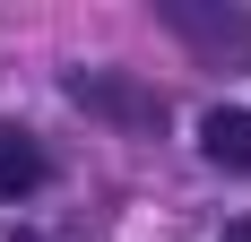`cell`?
<instances>
[{
  "mask_svg": "<svg viewBox=\"0 0 251 242\" xmlns=\"http://www.w3.org/2000/svg\"><path fill=\"white\" fill-rule=\"evenodd\" d=\"M165 26L174 35H191V44H208V52H251V18L243 9H191V0H165Z\"/></svg>",
  "mask_w": 251,
  "mask_h": 242,
  "instance_id": "cell-1",
  "label": "cell"
},
{
  "mask_svg": "<svg viewBox=\"0 0 251 242\" xmlns=\"http://www.w3.org/2000/svg\"><path fill=\"white\" fill-rule=\"evenodd\" d=\"M70 96H78V104H96V113H122V121H156V113H165L156 96H139V87H122L113 70H78V78H70Z\"/></svg>",
  "mask_w": 251,
  "mask_h": 242,
  "instance_id": "cell-2",
  "label": "cell"
},
{
  "mask_svg": "<svg viewBox=\"0 0 251 242\" xmlns=\"http://www.w3.org/2000/svg\"><path fill=\"white\" fill-rule=\"evenodd\" d=\"M35 182H44V147L26 139L18 121H0V199H26Z\"/></svg>",
  "mask_w": 251,
  "mask_h": 242,
  "instance_id": "cell-3",
  "label": "cell"
},
{
  "mask_svg": "<svg viewBox=\"0 0 251 242\" xmlns=\"http://www.w3.org/2000/svg\"><path fill=\"white\" fill-rule=\"evenodd\" d=\"M200 147L217 156V165H234V173H251V113H226V104H217V113L200 121Z\"/></svg>",
  "mask_w": 251,
  "mask_h": 242,
  "instance_id": "cell-4",
  "label": "cell"
},
{
  "mask_svg": "<svg viewBox=\"0 0 251 242\" xmlns=\"http://www.w3.org/2000/svg\"><path fill=\"white\" fill-rule=\"evenodd\" d=\"M226 242H251V217H234V225H226Z\"/></svg>",
  "mask_w": 251,
  "mask_h": 242,
  "instance_id": "cell-5",
  "label": "cell"
}]
</instances>
